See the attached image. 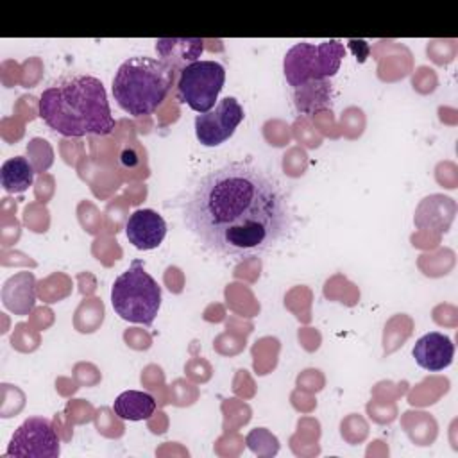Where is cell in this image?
Segmentation results:
<instances>
[{
    "mask_svg": "<svg viewBox=\"0 0 458 458\" xmlns=\"http://www.w3.org/2000/svg\"><path fill=\"white\" fill-rule=\"evenodd\" d=\"M7 456L55 458L59 456V438L48 419L30 417L11 437Z\"/></svg>",
    "mask_w": 458,
    "mask_h": 458,
    "instance_id": "52a82bcc",
    "label": "cell"
},
{
    "mask_svg": "<svg viewBox=\"0 0 458 458\" xmlns=\"http://www.w3.org/2000/svg\"><path fill=\"white\" fill-rule=\"evenodd\" d=\"M204 41L199 38H161L156 41V50L161 61L170 64L175 72H182L195 63L202 54Z\"/></svg>",
    "mask_w": 458,
    "mask_h": 458,
    "instance_id": "8fae6325",
    "label": "cell"
},
{
    "mask_svg": "<svg viewBox=\"0 0 458 458\" xmlns=\"http://www.w3.org/2000/svg\"><path fill=\"white\" fill-rule=\"evenodd\" d=\"M454 356V345L447 335L438 331L426 333L413 347V358L419 367L426 370H442L451 365Z\"/></svg>",
    "mask_w": 458,
    "mask_h": 458,
    "instance_id": "30bf717a",
    "label": "cell"
},
{
    "mask_svg": "<svg viewBox=\"0 0 458 458\" xmlns=\"http://www.w3.org/2000/svg\"><path fill=\"white\" fill-rule=\"evenodd\" d=\"M113 410L123 420H143L154 413L156 401L148 392L127 390L114 399Z\"/></svg>",
    "mask_w": 458,
    "mask_h": 458,
    "instance_id": "7c38bea8",
    "label": "cell"
},
{
    "mask_svg": "<svg viewBox=\"0 0 458 458\" xmlns=\"http://www.w3.org/2000/svg\"><path fill=\"white\" fill-rule=\"evenodd\" d=\"M111 304L116 315L127 322L150 326L161 306V288L157 281L145 272L143 263L134 259L111 286Z\"/></svg>",
    "mask_w": 458,
    "mask_h": 458,
    "instance_id": "277c9868",
    "label": "cell"
},
{
    "mask_svg": "<svg viewBox=\"0 0 458 458\" xmlns=\"http://www.w3.org/2000/svg\"><path fill=\"white\" fill-rule=\"evenodd\" d=\"M39 116L50 129L70 138L106 136L114 129L102 81L82 73L48 86L39 98Z\"/></svg>",
    "mask_w": 458,
    "mask_h": 458,
    "instance_id": "7a4b0ae2",
    "label": "cell"
},
{
    "mask_svg": "<svg viewBox=\"0 0 458 458\" xmlns=\"http://www.w3.org/2000/svg\"><path fill=\"white\" fill-rule=\"evenodd\" d=\"M295 89V106L299 111L313 113L331 107V84L326 79L306 82Z\"/></svg>",
    "mask_w": 458,
    "mask_h": 458,
    "instance_id": "5bb4252c",
    "label": "cell"
},
{
    "mask_svg": "<svg viewBox=\"0 0 458 458\" xmlns=\"http://www.w3.org/2000/svg\"><path fill=\"white\" fill-rule=\"evenodd\" d=\"M184 222L215 254L256 258L292 229L290 197L281 181L250 163H227L206 174L184 206Z\"/></svg>",
    "mask_w": 458,
    "mask_h": 458,
    "instance_id": "6da1fadb",
    "label": "cell"
},
{
    "mask_svg": "<svg viewBox=\"0 0 458 458\" xmlns=\"http://www.w3.org/2000/svg\"><path fill=\"white\" fill-rule=\"evenodd\" d=\"M345 55L344 43L338 39L313 43H297L284 55V77L290 86L299 88L311 81L333 77Z\"/></svg>",
    "mask_w": 458,
    "mask_h": 458,
    "instance_id": "5b68a950",
    "label": "cell"
},
{
    "mask_svg": "<svg viewBox=\"0 0 458 458\" xmlns=\"http://www.w3.org/2000/svg\"><path fill=\"white\" fill-rule=\"evenodd\" d=\"M225 82V70L216 61H195L188 64L177 82V98L197 113L215 107L216 97Z\"/></svg>",
    "mask_w": 458,
    "mask_h": 458,
    "instance_id": "8992f818",
    "label": "cell"
},
{
    "mask_svg": "<svg viewBox=\"0 0 458 458\" xmlns=\"http://www.w3.org/2000/svg\"><path fill=\"white\" fill-rule=\"evenodd\" d=\"M32 179H34V170L30 163L21 156L9 157L0 168L2 186L9 193L25 191L32 184Z\"/></svg>",
    "mask_w": 458,
    "mask_h": 458,
    "instance_id": "4fadbf2b",
    "label": "cell"
},
{
    "mask_svg": "<svg viewBox=\"0 0 458 458\" xmlns=\"http://www.w3.org/2000/svg\"><path fill=\"white\" fill-rule=\"evenodd\" d=\"M125 234L136 249L150 250L163 242L166 224L154 209H136L125 224Z\"/></svg>",
    "mask_w": 458,
    "mask_h": 458,
    "instance_id": "9c48e42d",
    "label": "cell"
},
{
    "mask_svg": "<svg viewBox=\"0 0 458 458\" xmlns=\"http://www.w3.org/2000/svg\"><path fill=\"white\" fill-rule=\"evenodd\" d=\"M243 120V107L236 98L225 97L208 113L197 114L195 134L197 140L206 147H216L229 140L234 129Z\"/></svg>",
    "mask_w": 458,
    "mask_h": 458,
    "instance_id": "ba28073f",
    "label": "cell"
},
{
    "mask_svg": "<svg viewBox=\"0 0 458 458\" xmlns=\"http://www.w3.org/2000/svg\"><path fill=\"white\" fill-rule=\"evenodd\" d=\"M175 70L161 59L136 55L120 64L113 79L116 104L132 116L150 114L166 98Z\"/></svg>",
    "mask_w": 458,
    "mask_h": 458,
    "instance_id": "3957f363",
    "label": "cell"
}]
</instances>
